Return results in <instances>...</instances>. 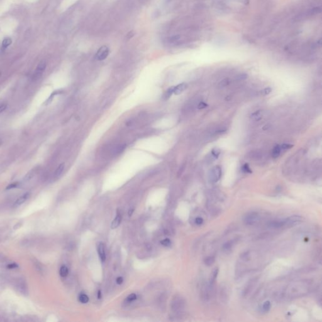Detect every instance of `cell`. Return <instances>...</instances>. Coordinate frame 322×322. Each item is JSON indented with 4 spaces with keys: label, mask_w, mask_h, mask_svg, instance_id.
Here are the masks:
<instances>
[{
    "label": "cell",
    "mask_w": 322,
    "mask_h": 322,
    "mask_svg": "<svg viewBox=\"0 0 322 322\" xmlns=\"http://www.w3.org/2000/svg\"><path fill=\"white\" fill-rule=\"evenodd\" d=\"M280 147H281V150H288L291 148L293 147V145L289 144H283Z\"/></svg>",
    "instance_id": "4316f807"
},
{
    "label": "cell",
    "mask_w": 322,
    "mask_h": 322,
    "mask_svg": "<svg viewBox=\"0 0 322 322\" xmlns=\"http://www.w3.org/2000/svg\"><path fill=\"white\" fill-rule=\"evenodd\" d=\"M248 77V76L247 74L245 73H243V74H240L239 75H238L237 77H236V79L238 81H241V80H244V79H246Z\"/></svg>",
    "instance_id": "83f0119b"
},
{
    "label": "cell",
    "mask_w": 322,
    "mask_h": 322,
    "mask_svg": "<svg viewBox=\"0 0 322 322\" xmlns=\"http://www.w3.org/2000/svg\"><path fill=\"white\" fill-rule=\"evenodd\" d=\"M171 1H172V0H166V1H167V3H168V2H170Z\"/></svg>",
    "instance_id": "60d3db41"
},
{
    "label": "cell",
    "mask_w": 322,
    "mask_h": 322,
    "mask_svg": "<svg viewBox=\"0 0 322 322\" xmlns=\"http://www.w3.org/2000/svg\"><path fill=\"white\" fill-rule=\"evenodd\" d=\"M121 221H122V216H121L120 214H118V215L115 217V219L112 221V225H111L112 228L115 229V228L118 227L121 223Z\"/></svg>",
    "instance_id": "8fae6325"
},
{
    "label": "cell",
    "mask_w": 322,
    "mask_h": 322,
    "mask_svg": "<svg viewBox=\"0 0 322 322\" xmlns=\"http://www.w3.org/2000/svg\"><path fill=\"white\" fill-rule=\"evenodd\" d=\"M136 299H137V295L135 293H132V294H130V295L127 297V300L128 302H133V301H135Z\"/></svg>",
    "instance_id": "f546056e"
},
{
    "label": "cell",
    "mask_w": 322,
    "mask_h": 322,
    "mask_svg": "<svg viewBox=\"0 0 322 322\" xmlns=\"http://www.w3.org/2000/svg\"><path fill=\"white\" fill-rule=\"evenodd\" d=\"M35 174V172L33 170L30 171V172H29L27 173V174L25 176V177L23 178V181L24 182H27L30 181L31 179H32V178L34 176Z\"/></svg>",
    "instance_id": "d6986e66"
},
{
    "label": "cell",
    "mask_w": 322,
    "mask_h": 322,
    "mask_svg": "<svg viewBox=\"0 0 322 322\" xmlns=\"http://www.w3.org/2000/svg\"><path fill=\"white\" fill-rule=\"evenodd\" d=\"M281 147H280V145H277L276 146L274 147L272 152V156L273 158L276 159L278 158L280 154H281Z\"/></svg>",
    "instance_id": "7c38bea8"
},
{
    "label": "cell",
    "mask_w": 322,
    "mask_h": 322,
    "mask_svg": "<svg viewBox=\"0 0 322 322\" xmlns=\"http://www.w3.org/2000/svg\"><path fill=\"white\" fill-rule=\"evenodd\" d=\"M101 291H98V298L100 299V298H101Z\"/></svg>",
    "instance_id": "f35d334b"
},
{
    "label": "cell",
    "mask_w": 322,
    "mask_h": 322,
    "mask_svg": "<svg viewBox=\"0 0 322 322\" xmlns=\"http://www.w3.org/2000/svg\"><path fill=\"white\" fill-rule=\"evenodd\" d=\"M174 86H173V87H171L170 88H169L167 91H166L164 94L163 95V98L164 99H167L169 98H170L171 96L174 93Z\"/></svg>",
    "instance_id": "2e32d148"
},
{
    "label": "cell",
    "mask_w": 322,
    "mask_h": 322,
    "mask_svg": "<svg viewBox=\"0 0 322 322\" xmlns=\"http://www.w3.org/2000/svg\"><path fill=\"white\" fill-rule=\"evenodd\" d=\"M242 171L245 172V173H251L252 172L251 169L250 167H249L248 164H245L243 166H242Z\"/></svg>",
    "instance_id": "d4e9b609"
},
{
    "label": "cell",
    "mask_w": 322,
    "mask_h": 322,
    "mask_svg": "<svg viewBox=\"0 0 322 322\" xmlns=\"http://www.w3.org/2000/svg\"><path fill=\"white\" fill-rule=\"evenodd\" d=\"M12 44V40L11 38L10 37L5 38L2 42V48L3 49H6V48H8Z\"/></svg>",
    "instance_id": "4fadbf2b"
},
{
    "label": "cell",
    "mask_w": 322,
    "mask_h": 322,
    "mask_svg": "<svg viewBox=\"0 0 322 322\" xmlns=\"http://www.w3.org/2000/svg\"><path fill=\"white\" fill-rule=\"evenodd\" d=\"M16 288L18 291L23 295H26L28 293V288L25 281L23 279H19L16 281Z\"/></svg>",
    "instance_id": "8992f818"
},
{
    "label": "cell",
    "mask_w": 322,
    "mask_h": 322,
    "mask_svg": "<svg viewBox=\"0 0 322 322\" xmlns=\"http://www.w3.org/2000/svg\"><path fill=\"white\" fill-rule=\"evenodd\" d=\"M46 62L45 61H40L39 64H38L37 67L35 69V72L33 74V79H34L35 81L37 80V79H40L42 76L43 75L44 72L46 70Z\"/></svg>",
    "instance_id": "3957f363"
},
{
    "label": "cell",
    "mask_w": 322,
    "mask_h": 322,
    "mask_svg": "<svg viewBox=\"0 0 322 322\" xmlns=\"http://www.w3.org/2000/svg\"><path fill=\"white\" fill-rule=\"evenodd\" d=\"M18 185H19L18 182L12 183V184H9L8 186L6 187V189H13V188H16L18 186Z\"/></svg>",
    "instance_id": "4dcf8cb0"
},
{
    "label": "cell",
    "mask_w": 322,
    "mask_h": 322,
    "mask_svg": "<svg viewBox=\"0 0 322 322\" xmlns=\"http://www.w3.org/2000/svg\"><path fill=\"white\" fill-rule=\"evenodd\" d=\"M271 91H272V89H271V88L268 87V88H264V89H263L262 93H263V95H269V93H271Z\"/></svg>",
    "instance_id": "1f68e13d"
},
{
    "label": "cell",
    "mask_w": 322,
    "mask_h": 322,
    "mask_svg": "<svg viewBox=\"0 0 322 322\" xmlns=\"http://www.w3.org/2000/svg\"><path fill=\"white\" fill-rule=\"evenodd\" d=\"M133 213V209H131V210H130L129 211V213H128V214H129V216H131V215H132Z\"/></svg>",
    "instance_id": "74e56055"
},
{
    "label": "cell",
    "mask_w": 322,
    "mask_h": 322,
    "mask_svg": "<svg viewBox=\"0 0 322 322\" xmlns=\"http://www.w3.org/2000/svg\"><path fill=\"white\" fill-rule=\"evenodd\" d=\"M234 242L233 240L228 241L223 245V248L225 251H229L233 247Z\"/></svg>",
    "instance_id": "44dd1931"
},
{
    "label": "cell",
    "mask_w": 322,
    "mask_h": 322,
    "mask_svg": "<svg viewBox=\"0 0 322 322\" xmlns=\"http://www.w3.org/2000/svg\"><path fill=\"white\" fill-rule=\"evenodd\" d=\"M187 88V84L186 83H181L178 86H174V93L175 95H180Z\"/></svg>",
    "instance_id": "30bf717a"
},
{
    "label": "cell",
    "mask_w": 322,
    "mask_h": 322,
    "mask_svg": "<svg viewBox=\"0 0 322 322\" xmlns=\"http://www.w3.org/2000/svg\"><path fill=\"white\" fill-rule=\"evenodd\" d=\"M1 144H2V142H1V140H0V147H1Z\"/></svg>",
    "instance_id": "ab89813d"
},
{
    "label": "cell",
    "mask_w": 322,
    "mask_h": 322,
    "mask_svg": "<svg viewBox=\"0 0 322 322\" xmlns=\"http://www.w3.org/2000/svg\"><path fill=\"white\" fill-rule=\"evenodd\" d=\"M64 167H65L64 163H62L58 166V167L56 169V170H55L54 173V176L55 178H58L59 176H60L61 175V174L64 169Z\"/></svg>",
    "instance_id": "5bb4252c"
},
{
    "label": "cell",
    "mask_w": 322,
    "mask_h": 322,
    "mask_svg": "<svg viewBox=\"0 0 322 322\" xmlns=\"http://www.w3.org/2000/svg\"><path fill=\"white\" fill-rule=\"evenodd\" d=\"M214 261H215V259H214L213 256H209V257H207L206 258H205L204 262H205V264L206 265L210 266L214 262Z\"/></svg>",
    "instance_id": "ac0fdd59"
},
{
    "label": "cell",
    "mask_w": 322,
    "mask_h": 322,
    "mask_svg": "<svg viewBox=\"0 0 322 322\" xmlns=\"http://www.w3.org/2000/svg\"><path fill=\"white\" fill-rule=\"evenodd\" d=\"M195 223L198 225H201L203 223V219L201 217H197L195 219Z\"/></svg>",
    "instance_id": "836d02e7"
},
{
    "label": "cell",
    "mask_w": 322,
    "mask_h": 322,
    "mask_svg": "<svg viewBox=\"0 0 322 322\" xmlns=\"http://www.w3.org/2000/svg\"><path fill=\"white\" fill-rule=\"evenodd\" d=\"M30 196V193L29 192H26L24 194H23L22 195H21L19 198L15 201V203H14V206L18 207L23 205V204L25 203L28 199H29Z\"/></svg>",
    "instance_id": "52a82bcc"
},
{
    "label": "cell",
    "mask_w": 322,
    "mask_h": 322,
    "mask_svg": "<svg viewBox=\"0 0 322 322\" xmlns=\"http://www.w3.org/2000/svg\"><path fill=\"white\" fill-rule=\"evenodd\" d=\"M7 108V105L6 104H3V105H0V114L2 113Z\"/></svg>",
    "instance_id": "d590c367"
},
{
    "label": "cell",
    "mask_w": 322,
    "mask_h": 322,
    "mask_svg": "<svg viewBox=\"0 0 322 322\" xmlns=\"http://www.w3.org/2000/svg\"><path fill=\"white\" fill-rule=\"evenodd\" d=\"M69 274V270L68 268L65 265H62L59 271V274L62 278H65Z\"/></svg>",
    "instance_id": "9a60e30c"
},
{
    "label": "cell",
    "mask_w": 322,
    "mask_h": 322,
    "mask_svg": "<svg viewBox=\"0 0 322 322\" xmlns=\"http://www.w3.org/2000/svg\"><path fill=\"white\" fill-rule=\"evenodd\" d=\"M271 302H270L269 301H267V302H264V303L263 304L262 308L263 311H265V312H267V311H269L270 308H271Z\"/></svg>",
    "instance_id": "7402d4cb"
},
{
    "label": "cell",
    "mask_w": 322,
    "mask_h": 322,
    "mask_svg": "<svg viewBox=\"0 0 322 322\" xmlns=\"http://www.w3.org/2000/svg\"><path fill=\"white\" fill-rule=\"evenodd\" d=\"M230 79L229 78H225L219 82V87L220 88H225L228 84H230Z\"/></svg>",
    "instance_id": "e0dca14e"
},
{
    "label": "cell",
    "mask_w": 322,
    "mask_h": 322,
    "mask_svg": "<svg viewBox=\"0 0 322 322\" xmlns=\"http://www.w3.org/2000/svg\"><path fill=\"white\" fill-rule=\"evenodd\" d=\"M79 301L81 303H87L89 302V297L85 294H81L79 296Z\"/></svg>",
    "instance_id": "ffe728a7"
},
{
    "label": "cell",
    "mask_w": 322,
    "mask_h": 322,
    "mask_svg": "<svg viewBox=\"0 0 322 322\" xmlns=\"http://www.w3.org/2000/svg\"><path fill=\"white\" fill-rule=\"evenodd\" d=\"M161 244L162 245H164V246L167 247V246H169V245H171V242L170 240L169 239V238H165V239L161 240Z\"/></svg>",
    "instance_id": "f1b7e54d"
},
{
    "label": "cell",
    "mask_w": 322,
    "mask_h": 322,
    "mask_svg": "<svg viewBox=\"0 0 322 322\" xmlns=\"http://www.w3.org/2000/svg\"><path fill=\"white\" fill-rule=\"evenodd\" d=\"M218 272H219V270H218V269H215L214 270L210 278V284H213L214 282V281H215L216 276L218 275Z\"/></svg>",
    "instance_id": "603a6c76"
},
{
    "label": "cell",
    "mask_w": 322,
    "mask_h": 322,
    "mask_svg": "<svg viewBox=\"0 0 322 322\" xmlns=\"http://www.w3.org/2000/svg\"><path fill=\"white\" fill-rule=\"evenodd\" d=\"M221 177V169L219 165H216L211 169L208 178L211 182L214 183L219 181Z\"/></svg>",
    "instance_id": "6da1fadb"
},
{
    "label": "cell",
    "mask_w": 322,
    "mask_h": 322,
    "mask_svg": "<svg viewBox=\"0 0 322 322\" xmlns=\"http://www.w3.org/2000/svg\"><path fill=\"white\" fill-rule=\"evenodd\" d=\"M251 116L253 118V119H255V120H259L260 119H261V112L260 111H257V112H255L254 113H253L252 114Z\"/></svg>",
    "instance_id": "cb8c5ba5"
},
{
    "label": "cell",
    "mask_w": 322,
    "mask_h": 322,
    "mask_svg": "<svg viewBox=\"0 0 322 322\" xmlns=\"http://www.w3.org/2000/svg\"><path fill=\"white\" fill-rule=\"evenodd\" d=\"M207 106H208V105L206 103L202 101V102H200L199 103V105H198V109H203V108H206Z\"/></svg>",
    "instance_id": "d6a6232c"
},
{
    "label": "cell",
    "mask_w": 322,
    "mask_h": 322,
    "mask_svg": "<svg viewBox=\"0 0 322 322\" xmlns=\"http://www.w3.org/2000/svg\"><path fill=\"white\" fill-rule=\"evenodd\" d=\"M260 220V216L256 212H252L247 214L245 216L244 221L245 224L248 226L254 225Z\"/></svg>",
    "instance_id": "7a4b0ae2"
},
{
    "label": "cell",
    "mask_w": 322,
    "mask_h": 322,
    "mask_svg": "<svg viewBox=\"0 0 322 322\" xmlns=\"http://www.w3.org/2000/svg\"><path fill=\"white\" fill-rule=\"evenodd\" d=\"M98 252L99 258L102 262H105L106 260V254L105 251V247L102 243H99L98 247Z\"/></svg>",
    "instance_id": "9c48e42d"
},
{
    "label": "cell",
    "mask_w": 322,
    "mask_h": 322,
    "mask_svg": "<svg viewBox=\"0 0 322 322\" xmlns=\"http://www.w3.org/2000/svg\"><path fill=\"white\" fill-rule=\"evenodd\" d=\"M109 48L106 46H102L97 51L95 55V58L98 61H103L108 57L109 54Z\"/></svg>",
    "instance_id": "277c9868"
},
{
    "label": "cell",
    "mask_w": 322,
    "mask_h": 322,
    "mask_svg": "<svg viewBox=\"0 0 322 322\" xmlns=\"http://www.w3.org/2000/svg\"><path fill=\"white\" fill-rule=\"evenodd\" d=\"M7 268L8 269H15L18 268V265L15 263H12V264H9L8 265H7Z\"/></svg>",
    "instance_id": "e575fe53"
},
{
    "label": "cell",
    "mask_w": 322,
    "mask_h": 322,
    "mask_svg": "<svg viewBox=\"0 0 322 322\" xmlns=\"http://www.w3.org/2000/svg\"><path fill=\"white\" fill-rule=\"evenodd\" d=\"M220 154V150L219 148H214L212 151V154L214 158H218Z\"/></svg>",
    "instance_id": "484cf974"
},
{
    "label": "cell",
    "mask_w": 322,
    "mask_h": 322,
    "mask_svg": "<svg viewBox=\"0 0 322 322\" xmlns=\"http://www.w3.org/2000/svg\"><path fill=\"white\" fill-rule=\"evenodd\" d=\"M285 219L282 220H274L269 223L268 227L276 229V228H280L283 227H285Z\"/></svg>",
    "instance_id": "ba28073f"
},
{
    "label": "cell",
    "mask_w": 322,
    "mask_h": 322,
    "mask_svg": "<svg viewBox=\"0 0 322 322\" xmlns=\"http://www.w3.org/2000/svg\"><path fill=\"white\" fill-rule=\"evenodd\" d=\"M123 281V279L122 277H118V278L116 279V283L118 285H121V284H122Z\"/></svg>",
    "instance_id": "8d00e7d4"
},
{
    "label": "cell",
    "mask_w": 322,
    "mask_h": 322,
    "mask_svg": "<svg viewBox=\"0 0 322 322\" xmlns=\"http://www.w3.org/2000/svg\"><path fill=\"white\" fill-rule=\"evenodd\" d=\"M302 221V217L297 215H293L285 219V226L292 227L298 224Z\"/></svg>",
    "instance_id": "5b68a950"
}]
</instances>
